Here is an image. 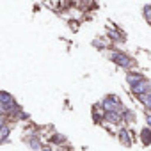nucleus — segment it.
<instances>
[{
  "label": "nucleus",
  "instance_id": "423d86ee",
  "mask_svg": "<svg viewBox=\"0 0 151 151\" xmlns=\"http://www.w3.org/2000/svg\"><path fill=\"white\" fill-rule=\"evenodd\" d=\"M117 139H119V142H121L123 146H126V147H130V146L133 144V140H132V133H130L128 128H119V132H117Z\"/></svg>",
  "mask_w": 151,
  "mask_h": 151
},
{
  "label": "nucleus",
  "instance_id": "f3484780",
  "mask_svg": "<svg viewBox=\"0 0 151 151\" xmlns=\"http://www.w3.org/2000/svg\"><path fill=\"white\" fill-rule=\"evenodd\" d=\"M147 22H149V23H151V18H149V20H147Z\"/></svg>",
  "mask_w": 151,
  "mask_h": 151
},
{
  "label": "nucleus",
  "instance_id": "0eeeda50",
  "mask_svg": "<svg viewBox=\"0 0 151 151\" xmlns=\"http://www.w3.org/2000/svg\"><path fill=\"white\" fill-rule=\"evenodd\" d=\"M9 133H11V126L7 124V121L4 119L2 124H0V144H6L7 139H9Z\"/></svg>",
  "mask_w": 151,
  "mask_h": 151
},
{
  "label": "nucleus",
  "instance_id": "20e7f679",
  "mask_svg": "<svg viewBox=\"0 0 151 151\" xmlns=\"http://www.w3.org/2000/svg\"><path fill=\"white\" fill-rule=\"evenodd\" d=\"M130 89H132V93L139 98V96H144V94H149V93H151V82L144 78L140 84H137V86H133V87H130Z\"/></svg>",
  "mask_w": 151,
  "mask_h": 151
},
{
  "label": "nucleus",
  "instance_id": "f03ea898",
  "mask_svg": "<svg viewBox=\"0 0 151 151\" xmlns=\"http://www.w3.org/2000/svg\"><path fill=\"white\" fill-rule=\"evenodd\" d=\"M100 107H101L105 112H110V110H121V109H123V103L119 101V98H117V96L109 94V96H105V98L101 100Z\"/></svg>",
  "mask_w": 151,
  "mask_h": 151
},
{
  "label": "nucleus",
  "instance_id": "4468645a",
  "mask_svg": "<svg viewBox=\"0 0 151 151\" xmlns=\"http://www.w3.org/2000/svg\"><path fill=\"white\" fill-rule=\"evenodd\" d=\"M146 123H147V126L151 128V112H147V114H146Z\"/></svg>",
  "mask_w": 151,
  "mask_h": 151
},
{
  "label": "nucleus",
  "instance_id": "2eb2a0df",
  "mask_svg": "<svg viewBox=\"0 0 151 151\" xmlns=\"http://www.w3.org/2000/svg\"><path fill=\"white\" fill-rule=\"evenodd\" d=\"M41 151H53V149H52V147H50V146H45V147H43V149H41Z\"/></svg>",
  "mask_w": 151,
  "mask_h": 151
},
{
  "label": "nucleus",
  "instance_id": "9d476101",
  "mask_svg": "<svg viewBox=\"0 0 151 151\" xmlns=\"http://www.w3.org/2000/svg\"><path fill=\"white\" fill-rule=\"evenodd\" d=\"M144 80V77L140 73H130V75H126V82H128V86L130 87H133V86H137V84H140Z\"/></svg>",
  "mask_w": 151,
  "mask_h": 151
},
{
  "label": "nucleus",
  "instance_id": "dca6fc26",
  "mask_svg": "<svg viewBox=\"0 0 151 151\" xmlns=\"http://www.w3.org/2000/svg\"><path fill=\"white\" fill-rule=\"evenodd\" d=\"M57 151H68V149H57Z\"/></svg>",
  "mask_w": 151,
  "mask_h": 151
},
{
  "label": "nucleus",
  "instance_id": "9b49d317",
  "mask_svg": "<svg viewBox=\"0 0 151 151\" xmlns=\"http://www.w3.org/2000/svg\"><path fill=\"white\" fill-rule=\"evenodd\" d=\"M123 121L124 123H133L135 121V114H133V110H123Z\"/></svg>",
  "mask_w": 151,
  "mask_h": 151
},
{
  "label": "nucleus",
  "instance_id": "a211bd4d",
  "mask_svg": "<svg viewBox=\"0 0 151 151\" xmlns=\"http://www.w3.org/2000/svg\"><path fill=\"white\" fill-rule=\"evenodd\" d=\"M149 112H151V109H149Z\"/></svg>",
  "mask_w": 151,
  "mask_h": 151
},
{
  "label": "nucleus",
  "instance_id": "6e6552de",
  "mask_svg": "<svg viewBox=\"0 0 151 151\" xmlns=\"http://www.w3.org/2000/svg\"><path fill=\"white\" fill-rule=\"evenodd\" d=\"M139 137H140V142H142V146H151V128L149 126H144L142 130H140V133H139Z\"/></svg>",
  "mask_w": 151,
  "mask_h": 151
},
{
  "label": "nucleus",
  "instance_id": "1a4fd4ad",
  "mask_svg": "<svg viewBox=\"0 0 151 151\" xmlns=\"http://www.w3.org/2000/svg\"><path fill=\"white\" fill-rule=\"evenodd\" d=\"M27 142H29L30 149H34V151H41V149H43V142H41V139H39L37 135H30V137L27 139Z\"/></svg>",
  "mask_w": 151,
  "mask_h": 151
},
{
  "label": "nucleus",
  "instance_id": "f257e3e1",
  "mask_svg": "<svg viewBox=\"0 0 151 151\" xmlns=\"http://www.w3.org/2000/svg\"><path fill=\"white\" fill-rule=\"evenodd\" d=\"M18 107H20V105L16 103V100H14L13 94H9L7 91H2V93H0V110H2L4 116H7L9 112H13V110L18 109Z\"/></svg>",
  "mask_w": 151,
  "mask_h": 151
},
{
  "label": "nucleus",
  "instance_id": "7ed1b4c3",
  "mask_svg": "<svg viewBox=\"0 0 151 151\" xmlns=\"http://www.w3.org/2000/svg\"><path fill=\"white\" fill-rule=\"evenodd\" d=\"M110 59H112L114 64H117L119 68H124V69H130V68L133 66V59L128 57V55L123 53V52H114V53L110 55Z\"/></svg>",
  "mask_w": 151,
  "mask_h": 151
},
{
  "label": "nucleus",
  "instance_id": "f8f14e48",
  "mask_svg": "<svg viewBox=\"0 0 151 151\" xmlns=\"http://www.w3.org/2000/svg\"><path fill=\"white\" fill-rule=\"evenodd\" d=\"M139 100H140V103H142L144 107L151 109V93H149V94H144V96H139Z\"/></svg>",
  "mask_w": 151,
  "mask_h": 151
},
{
  "label": "nucleus",
  "instance_id": "39448f33",
  "mask_svg": "<svg viewBox=\"0 0 151 151\" xmlns=\"http://www.w3.org/2000/svg\"><path fill=\"white\" fill-rule=\"evenodd\" d=\"M121 121H123L121 110H110V112H105V116H103V123H107V124H117Z\"/></svg>",
  "mask_w": 151,
  "mask_h": 151
},
{
  "label": "nucleus",
  "instance_id": "ddd939ff",
  "mask_svg": "<svg viewBox=\"0 0 151 151\" xmlns=\"http://www.w3.org/2000/svg\"><path fill=\"white\" fill-rule=\"evenodd\" d=\"M64 140H66L64 135H59V133H53V135H52V142H57V144H59V142H64Z\"/></svg>",
  "mask_w": 151,
  "mask_h": 151
}]
</instances>
